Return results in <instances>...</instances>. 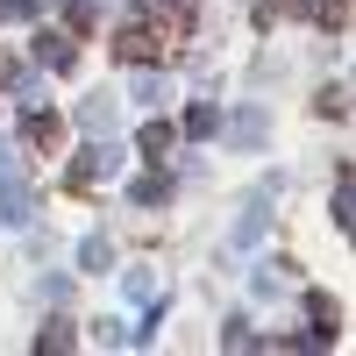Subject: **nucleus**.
<instances>
[{
	"label": "nucleus",
	"mask_w": 356,
	"mask_h": 356,
	"mask_svg": "<svg viewBox=\"0 0 356 356\" xmlns=\"http://www.w3.org/2000/svg\"><path fill=\"white\" fill-rule=\"evenodd\" d=\"M193 15H200V0H150V36L164 50H178L193 36Z\"/></svg>",
	"instance_id": "nucleus-1"
},
{
	"label": "nucleus",
	"mask_w": 356,
	"mask_h": 356,
	"mask_svg": "<svg viewBox=\"0 0 356 356\" xmlns=\"http://www.w3.org/2000/svg\"><path fill=\"white\" fill-rule=\"evenodd\" d=\"M114 57H122V65H157V57H164V43L150 36V22H129L122 36H114Z\"/></svg>",
	"instance_id": "nucleus-2"
},
{
	"label": "nucleus",
	"mask_w": 356,
	"mask_h": 356,
	"mask_svg": "<svg viewBox=\"0 0 356 356\" xmlns=\"http://www.w3.org/2000/svg\"><path fill=\"white\" fill-rule=\"evenodd\" d=\"M22 136H29V150H57V143H65V114H50V107H43V114H29V129H22Z\"/></svg>",
	"instance_id": "nucleus-3"
},
{
	"label": "nucleus",
	"mask_w": 356,
	"mask_h": 356,
	"mask_svg": "<svg viewBox=\"0 0 356 356\" xmlns=\"http://www.w3.org/2000/svg\"><path fill=\"white\" fill-rule=\"evenodd\" d=\"M314 22H321V29H335V36H342V29H349V0H314Z\"/></svg>",
	"instance_id": "nucleus-4"
}]
</instances>
